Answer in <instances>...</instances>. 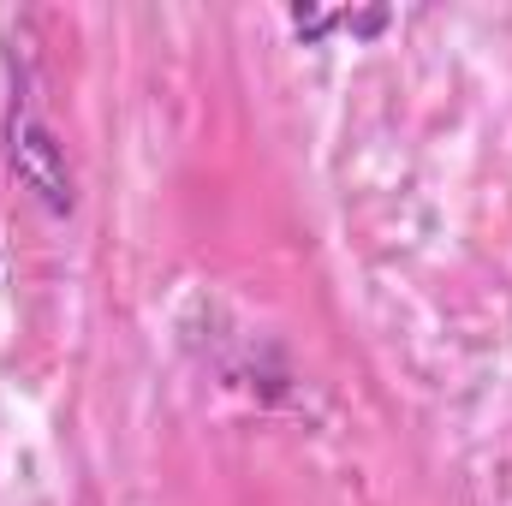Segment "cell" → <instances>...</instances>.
<instances>
[{
  "label": "cell",
  "instance_id": "1",
  "mask_svg": "<svg viewBox=\"0 0 512 506\" xmlns=\"http://www.w3.org/2000/svg\"><path fill=\"white\" fill-rule=\"evenodd\" d=\"M6 149H12V167H18V179L54 209V215H66L72 209V167H66V149H60V137L42 126V114L36 108H12V120H6Z\"/></svg>",
  "mask_w": 512,
  "mask_h": 506
}]
</instances>
